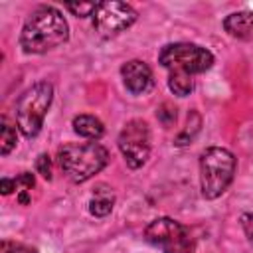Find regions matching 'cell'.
Instances as JSON below:
<instances>
[{
    "label": "cell",
    "instance_id": "14",
    "mask_svg": "<svg viewBox=\"0 0 253 253\" xmlns=\"http://www.w3.org/2000/svg\"><path fill=\"white\" fill-rule=\"evenodd\" d=\"M65 8H67L73 16H77V18H87V16H93V14H95V10H97V2H79V4H71V2H67Z\"/></svg>",
    "mask_w": 253,
    "mask_h": 253
},
{
    "label": "cell",
    "instance_id": "12",
    "mask_svg": "<svg viewBox=\"0 0 253 253\" xmlns=\"http://www.w3.org/2000/svg\"><path fill=\"white\" fill-rule=\"evenodd\" d=\"M113 204H115V196L109 190L99 188V190H95V194L89 200V211L95 217H105L113 211Z\"/></svg>",
    "mask_w": 253,
    "mask_h": 253
},
{
    "label": "cell",
    "instance_id": "16",
    "mask_svg": "<svg viewBox=\"0 0 253 253\" xmlns=\"http://www.w3.org/2000/svg\"><path fill=\"white\" fill-rule=\"evenodd\" d=\"M0 253H38L34 247L24 245V243H16V241H8L4 239L0 245Z\"/></svg>",
    "mask_w": 253,
    "mask_h": 253
},
{
    "label": "cell",
    "instance_id": "2",
    "mask_svg": "<svg viewBox=\"0 0 253 253\" xmlns=\"http://www.w3.org/2000/svg\"><path fill=\"white\" fill-rule=\"evenodd\" d=\"M109 162V150L91 140V142H69L57 150V164L63 174L75 182H87L95 174H99Z\"/></svg>",
    "mask_w": 253,
    "mask_h": 253
},
{
    "label": "cell",
    "instance_id": "3",
    "mask_svg": "<svg viewBox=\"0 0 253 253\" xmlns=\"http://www.w3.org/2000/svg\"><path fill=\"white\" fill-rule=\"evenodd\" d=\"M158 63L168 71V77H192L208 71L213 65V55L210 49L190 43L176 42L166 43L158 51Z\"/></svg>",
    "mask_w": 253,
    "mask_h": 253
},
{
    "label": "cell",
    "instance_id": "18",
    "mask_svg": "<svg viewBox=\"0 0 253 253\" xmlns=\"http://www.w3.org/2000/svg\"><path fill=\"white\" fill-rule=\"evenodd\" d=\"M16 184H18L20 192H28V190H32V188L36 186V178H34L32 172H22V174L16 178Z\"/></svg>",
    "mask_w": 253,
    "mask_h": 253
},
{
    "label": "cell",
    "instance_id": "8",
    "mask_svg": "<svg viewBox=\"0 0 253 253\" xmlns=\"http://www.w3.org/2000/svg\"><path fill=\"white\" fill-rule=\"evenodd\" d=\"M136 22V10L126 2H99L93 14V28L101 38H115Z\"/></svg>",
    "mask_w": 253,
    "mask_h": 253
},
{
    "label": "cell",
    "instance_id": "13",
    "mask_svg": "<svg viewBox=\"0 0 253 253\" xmlns=\"http://www.w3.org/2000/svg\"><path fill=\"white\" fill-rule=\"evenodd\" d=\"M16 140H18L16 128L8 123L6 117H2V126H0V152H2V156L12 152V148L16 146Z\"/></svg>",
    "mask_w": 253,
    "mask_h": 253
},
{
    "label": "cell",
    "instance_id": "15",
    "mask_svg": "<svg viewBox=\"0 0 253 253\" xmlns=\"http://www.w3.org/2000/svg\"><path fill=\"white\" fill-rule=\"evenodd\" d=\"M156 119L164 125V126H170L176 123V109L168 103H164L160 109H156Z\"/></svg>",
    "mask_w": 253,
    "mask_h": 253
},
{
    "label": "cell",
    "instance_id": "19",
    "mask_svg": "<svg viewBox=\"0 0 253 253\" xmlns=\"http://www.w3.org/2000/svg\"><path fill=\"white\" fill-rule=\"evenodd\" d=\"M239 221H241V229H243L247 241L253 245V213H243Z\"/></svg>",
    "mask_w": 253,
    "mask_h": 253
},
{
    "label": "cell",
    "instance_id": "6",
    "mask_svg": "<svg viewBox=\"0 0 253 253\" xmlns=\"http://www.w3.org/2000/svg\"><path fill=\"white\" fill-rule=\"evenodd\" d=\"M144 239L162 253H194L190 231L172 217H156L144 229Z\"/></svg>",
    "mask_w": 253,
    "mask_h": 253
},
{
    "label": "cell",
    "instance_id": "11",
    "mask_svg": "<svg viewBox=\"0 0 253 253\" xmlns=\"http://www.w3.org/2000/svg\"><path fill=\"white\" fill-rule=\"evenodd\" d=\"M71 125H73V130L79 136L89 138V140H99L103 136V132H105L103 123L93 115H77Z\"/></svg>",
    "mask_w": 253,
    "mask_h": 253
},
{
    "label": "cell",
    "instance_id": "10",
    "mask_svg": "<svg viewBox=\"0 0 253 253\" xmlns=\"http://www.w3.org/2000/svg\"><path fill=\"white\" fill-rule=\"evenodd\" d=\"M223 30L235 40H253V12L239 10L223 20Z\"/></svg>",
    "mask_w": 253,
    "mask_h": 253
},
{
    "label": "cell",
    "instance_id": "20",
    "mask_svg": "<svg viewBox=\"0 0 253 253\" xmlns=\"http://www.w3.org/2000/svg\"><path fill=\"white\" fill-rule=\"evenodd\" d=\"M16 188H18L16 180H10V178H2V180H0V192H2L4 196L12 194V192H14Z\"/></svg>",
    "mask_w": 253,
    "mask_h": 253
},
{
    "label": "cell",
    "instance_id": "5",
    "mask_svg": "<svg viewBox=\"0 0 253 253\" xmlns=\"http://www.w3.org/2000/svg\"><path fill=\"white\" fill-rule=\"evenodd\" d=\"M51 99L53 85L49 81H38L20 95L16 103V125L26 138H34L40 134Z\"/></svg>",
    "mask_w": 253,
    "mask_h": 253
},
{
    "label": "cell",
    "instance_id": "7",
    "mask_svg": "<svg viewBox=\"0 0 253 253\" xmlns=\"http://www.w3.org/2000/svg\"><path fill=\"white\" fill-rule=\"evenodd\" d=\"M119 150L125 156L128 168L136 170L146 164L150 156V128L142 119L128 121L119 134Z\"/></svg>",
    "mask_w": 253,
    "mask_h": 253
},
{
    "label": "cell",
    "instance_id": "17",
    "mask_svg": "<svg viewBox=\"0 0 253 253\" xmlns=\"http://www.w3.org/2000/svg\"><path fill=\"white\" fill-rule=\"evenodd\" d=\"M36 170H38V174H40L42 178L51 180V160H49L47 154H40V156L36 158Z\"/></svg>",
    "mask_w": 253,
    "mask_h": 253
},
{
    "label": "cell",
    "instance_id": "4",
    "mask_svg": "<svg viewBox=\"0 0 253 253\" xmlns=\"http://www.w3.org/2000/svg\"><path fill=\"white\" fill-rule=\"evenodd\" d=\"M235 156L221 146H210L200 154V188L206 200L219 198L233 182Z\"/></svg>",
    "mask_w": 253,
    "mask_h": 253
},
{
    "label": "cell",
    "instance_id": "9",
    "mask_svg": "<svg viewBox=\"0 0 253 253\" xmlns=\"http://www.w3.org/2000/svg\"><path fill=\"white\" fill-rule=\"evenodd\" d=\"M121 77L128 93L132 95H146L154 87V75L146 61L130 59L121 67Z\"/></svg>",
    "mask_w": 253,
    "mask_h": 253
},
{
    "label": "cell",
    "instance_id": "1",
    "mask_svg": "<svg viewBox=\"0 0 253 253\" xmlns=\"http://www.w3.org/2000/svg\"><path fill=\"white\" fill-rule=\"evenodd\" d=\"M69 38V26L63 14L53 6H38L24 22L20 45L26 53H47Z\"/></svg>",
    "mask_w": 253,
    "mask_h": 253
}]
</instances>
